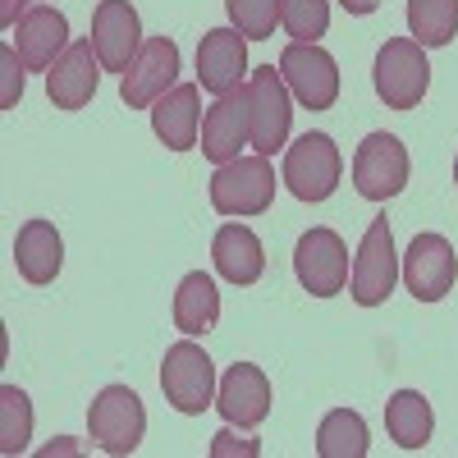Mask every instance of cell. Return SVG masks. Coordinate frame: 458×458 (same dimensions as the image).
Returning a JSON list of instances; mask_svg holds the SVG:
<instances>
[{"label":"cell","instance_id":"f546056e","mask_svg":"<svg viewBox=\"0 0 458 458\" xmlns=\"http://www.w3.org/2000/svg\"><path fill=\"white\" fill-rule=\"evenodd\" d=\"M211 454H216V458H229V454H243V458H257L261 449H257V440H239V436H229V431H220V436L211 440Z\"/></svg>","mask_w":458,"mask_h":458},{"label":"cell","instance_id":"ffe728a7","mask_svg":"<svg viewBox=\"0 0 458 458\" xmlns=\"http://www.w3.org/2000/svg\"><path fill=\"white\" fill-rule=\"evenodd\" d=\"M211 261L216 276L229 284H257L266 276V248L248 225H220L211 239Z\"/></svg>","mask_w":458,"mask_h":458},{"label":"cell","instance_id":"d6a6232c","mask_svg":"<svg viewBox=\"0 0 458 458\" xmlns=\"http://www.w3.org/2000/svg\"><path fill=\"white\" fill-rule=\"evenodd\" d=\"M454 183H458V161H454Z\"/></svg>","mask_w":458,"mask_h":458},{"label":"cell","instance_id":"f1b7e54d","mask_svg":"<svg viewBox=\"0 0 458 458\" xmlns=\"http://www.w3.org/2000/svg\"><path fill=\"white\" fill-rule=\"evenodd\" d=\"M23 55L14 51V47H0V73H5V92H0V106L5 110H14L19 106V97H23Z\"/></svg>","mask_w":458,"mask_h":458},{"label":"cell","instance_id":"9a60e30c","mask_svg":"<svg viewBox=\"0 0 458 458\" xmlns=\"http://www.w3.org/2000/svg\"><path fill=\"white\" fill-rule=\"evenodd\" d=\"M97 83H101V60L92 51V37H73L64 55L47 69V97L55 101V110H83L97 97Z\"/></svg>","mask_w":458,"mask_h":458},{"label":"cell","instance_id":"ac0fdd59","mask_svg":"<svg viewBox=\"0 0 458 458\" xmlns=\"http://www.w3.org/2000/svg\"><path fill=\"white\" fill-rule=\"evenodd\" d=\"M69 47V19L51 5H32L14 23V51L23 55L28 73H47Z\"/></svg>","mask_w":458,"mask_h":458},{"label":"cell","instance_id":"7402d4cb","mask_svg":"<svg viewBox=\"0 0 458 458\" xmlns=\"http://www.w3.org/2000/svg\"><path fill=\"white\" fill-rule=\"evenodd\" d=\"M220 321V289L207 271H188L174 289V326L183 335H207Z\"/></svg>","mask_w":458,"mask_h":458},{"label":"cell","instance_id":"52a82bcc","mask_svg":"<svg viewBox=\"0 0 458 458\" xmlns=\"http://www.w3.org/2000/svg\"><path fill=\"white\" fill-rule=\"evenodd\" d=\"M248 106H252V147L257 157H276L293 124V92L276 64L248 73Z\"/></svg>","mask_w":458,"mask_h":458},{"label":"cell","instance_id":"3957f363","mask_svg":"<svg viewBox=\"0 0 458 458\" xmlns=\"http://www.w3.org/2000/svg\"><path fill=\"white\" fill-rule=\"evenodd\" d=\"M276 202V170L271 157H239L211 174V207L220 216H261Z\"/></svg>","mask_w":458,"mask_h":458},{"label":"cell","instance_id":"8992f818","mask_svg":"<svg viewBox=\"0 0 458 458\" xmlns=\"http://www.w3.org/2000/svg\"><path fill=\"white\" fill-rule=\"evenodd\" d=\"M344 174V157L330 133H302L284 151V188L298 202H326Z\"/></svg>","mask_w":458,"mask_h":458},{"label":"cell","instance_id":"4316f807","mask_svg":"<svg viewBox=\"0 0 458 458\" xmlns=\"http://www.w3.org/2000/svg\"><path fill=\"white\" fill-rule=\"evenodd\" d=\"M280 23L293 42H317L330 28V0H280Z\"/></svg>","mask_w":458,"mask_h":458},{"label":"cell","instance_id":"9c48e42d","mask_svg":"<svg viewBox=\"0 0 458 458\" xmlns=\"http://www.w3.org/2000/svg\"><path fill=\"white\" fill-rule=\"evenodd\" d=\"M408 147L394 133H367L353 157V188L367 202H390L408 188Z\"/></svg>","mask_w":458,"mask_h":458},{"label":"cell","instance_id":"277c9868","mask_svg":"<svg viewBox=\"0 0 458 458\" xmlns=\"http://www.w3.org/2000/svg\"><path fill=\"white\" fill-rule=\"evenodd\" d=\"M399 284V252H394V234L390 220L376 216L367 225V234L353 252V276H349V298L358 308H380Z\"/></svg>","mask_w":458,"mask_h":458},{"label":"cell","instance_id":"d4e9b609","mask_svg":"<svg viewBox=\"0 0 458 458\" xmlns=\"http://www.w3.org/2000/svg\"><path fill=\"white\" fill-rule=\"evenodd\" d=\"M408 32L422 47H449L458 32V0H408Z\"/></svg>","mask_w":458,"mask_h":458},{"label":"cell","instance_id":"7a4b0ae2","mask_svg":"<svg viewBox=\"0 0 458 458\" xmlns=\"http://www.w3.org/2000/svg\"><path fill=\"white\" fill-rule=\"evenodd\" d=\"M161 390H165V403L183 417H198L216 403V362L207 358V349H198L193 335L170 344L165 349V362H161Z\"/></svg>","mask_w":458,"mask_h":458},{"label":"cell","instance_id":"484cf974","mask_svg":"<svg viewBox=\"0 0 458 458\" xmlns=\"http://www.w3.org/2000/svg\"><path fill=\"white\" fill-rule=\"evenodd\" d=\"M32 440V403L19 386L0 390V454H23Z\"/></svg>","mask_w":458,"mask_h":458},{"label":"cell","instance_id":"cb8c5ba5","mask_svg":"<svg viewBox=\"0 0 458 458\" xmlns=\"http://www.w3.org/2000/svg\"><path fill=\"white\" fill-rule=\"evenodd\" d=\"M367 449H371V436H367L362 412L335 408V412L321 417V427H317V454L321 458H367Z\"/></svg>","mask_w":458,"mask_h":458},{"label":"cell","instance_id":"2e32d148","mask_svg":"<svg viewBox=\"0 0 458 458\" xmlns=\"http://www.w3.org/2000/svg\"><path fill=\"white\" fill-rule=\"evenodd\" d=\"M216 408L225 412L229 427L257 431L266 422V412H271V380H266V371L252 367V362H234V367L220 376Z\"/></svg>","mask_w":458,"mask_h":458},{"label":"cell","instance_id":"8fae6325","mask_svg":"<svg viewBox=\"0 0 458 458\" xmlns=\"http://www.w3.org/2000/svg\"><path fill=\"white\" fill-rule=\"evenodd\" d=\"M399 276L417 302H440L458 280V257L445 234H417L399 261Z\"/></svg>","mask_w":458,"mask_h":458},{"label":"cell","instance_id":"6da1fadb","mask_svg":"<svg viewBox=\"0 0 458 458\" xmlns=\"http://www.w3.org/2000/svg\"><path fill=\"white\" fill-rule=\"evenodd\" d=\"M376 97L390 110H412L422 106L427 88H431V64H427V47L412 37H390L376 51V69H371Z\"/></svg>","mask_w":458,"mask_h":458},{"label":"cell","instance_id":"5bb4252c","mask_svg":"<svg viewBox=\"0 0 458 458\" xmlns=\"http://www.w3.org/2000/svg\"><path fill=\"white\" fill-rule=\"evenodd\" d=\"M92 51L106 73H129L133 55L142 51V23L129 0H101L92 14Z\"/></svg>","mask_w":458,"mask_h":458},{"label":"cell","instance_id":"1f68e13d","mask_svg":"<svg viewBox=\"0 0 458 458\" xmlns=\"http://www.w3.org/2000/svg\"><path fill=\"white\" fill-rule=\"evenodd\" d=\"M339 5L349 10V14H371V10H376V0H339Z\"/></svg>","mask_w":458,"mask_h":458},{"label":"cell","instance_id":"d6986e66","mask_svg":"<svg viewBox=\"0 0 458 458\" xmlns=\"http://www.w3.org/2000/svg\"><path fill=\"white\" fill-rule=\"evenodd\" d=\"M202 83H174L157 106H151V133L170 151H193L202 133Z\"/></svg>","mask_w":458,"mask_h":458},{"label":"cell","instance_id":"83f0119b","mask_svg":"<svg viewBox=\"0 0 458 458\" xmlns=\"http://www.w3.org/2000/svg\"><path fill=\"white\" fill-rule=\"evenodd\" d=\"M225 10H229V23H234L248 42H266V37H276L280 0H225Z\"/></svg>","mask_w":458,"mask_h":458},{"label":"cell","instance_id":"ba28073f","mask_svg":"<svg viewBox=\"0 0 458 458\" xmlns=\"http://www.w3.org/2000/svg\"><path fill=\"white\" fill-rule=\"evenodd\" d=\"M293 276L312 298H335V293L349 289L353 266H349V248H344V239L335 234V229L317 225V229H308V234L298 239Z\"/></svg>","mask_w":458,"mask_h":458},{"label":"cell","instance_id":"603a6c76","mask_svg":"<svg viewBox=\"0 0 458 458\" xmlns=\"http://www.w3.org/2000/svg\"><path fill=\"white\" fill-rule=\"evenodd\" d=\"M386 431L399 449L417 454V449H427L431 445V431H436V417H431V403L427 394H417V390H399L390 394L386 403Z\"/></svg>","mask_w":458,"mask_h":458},{"label":"cell","instance_id":"7c38bea8","mask_svg":"<svg viewBox=\"0 0 458 458\" xmlns=\"http://www.w3.org/2000/svg\"><path fill=\"white\" fill-rule=\"evenodd\" d=\"M174 79H179V47L170 37H147L142 51L129 64V73L120 79V97L129 110H147L174 88Z\"/></svg>","mask_w":458,"mask_h":458},{"label":"cell","instance_id":"44dd1931","mask_svg":"<svg viewBox=\"0 0 458 458\" xmlns=\"http://www.w3.org/2000/svg\"><path fill=\"white\" fill-rule=\"evenodd\" d=\"M14 266L28 284H51L64 266V243L51 220H28L14 239Z\"/></svg>","mask_w":458,"mask_h":458},{"label":"cell","instance_id":"4dcf8cb0","mask_svg":"<svg viewBox=\"0 0 458 458\" xmlns=\"http://www.w3.org/2000/svg\"><path fill=\"white\" fill-rule=\"evenodd\" d=\"M23 5H32V0H0V23H5V28H14Z\"/></svg>","mask_w":458,"mask_h":458},{"label":"cell","instance_id":"e0dca14e","mask_svg":"<svg viewBox=\"0 0 458 458\" xmlns=\"http://www.w3.org/2000/svg\"><path fill=\"white\" fill-rule=\"evenodd\" d=\"M248 73V37L239 28H211L198 42V83L216 97L243 88Z\"/></svg>","mask_w":458,"mask_h":458},{"label":"cell","instance_id":"30bf717a","mask_svg":"<svg viewBox=\"0 0 458 458\" xmlns=\"http://www.w3.org/2000/svg\"><path fill=\"white\" fill-rule=\"evenodd\" d=\"M280 73L308 110H330L339 101V64L317 42H289L280 51Z\"/></svg>","mask_w":458,"mask_h":458},{"label":"cell","instance_id":"4fadbf2b","mask_svg":"<svg viewBox=\"0 0 458 458\" xmlns=\"http://www.w3.org/2000/svg\"><path fill=\"white\" fill-rule=\"evenodd\" d=\"M252 142V106H248V83L211 101L202 114V157L225 165L239 161V151Z\"/></svg>","mask_w":458,"mask_h":458},{"label":"cell","instance_id":"5b68a950","mask_svg":"<svg viewBox=\"0 0 458 458\" xmlns=\"http://www.w3.org/2000/svg\"><path fill=\"white\" fill-rule=\"evenodd\" d=\"M88 431H92V445L101 454L124 458L147 436V408H142V399L129 386H106L92 399V408H88Z\"/></svg>","mask_w":458,"mask_h":458}]
</instances>
